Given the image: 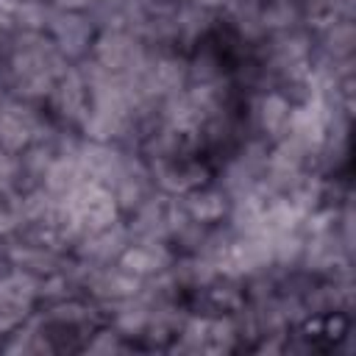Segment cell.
I'll use <instances>...</instances> for the list:
<instances>
[{
    "label": "cell",
    "instance_id": "cell-1",
    "mask_svg": "<svg viewBox=\"0 0 356 356\" xmlns=\"http://www.w3.org/2000/svg\"><path fill=\"white\" fill-rule=\"evenodd\" d=\"M61 200H64V220H67V228H70L72 242L78 236L92 234V231H100V228H106V225H111V222H117L122 217V211H120L111 189L108 186H100V184H92V181L78 184Z\"/></svg>",
    "mask_w": 356,
    "mask_h": 356
},
{
    "label": "cell",
    "instance_id": "cell-2",
    "mask_svg": "<svg viewBox=\"0 0 356 356\" xmlns=\"http://www.w3.org/2000/svg\"><path fill=\"white\" fill-rule=\"evenodd\" d=\"M150 47L145 44L142 36H136L134 31L128 28H103L95 33V42H92V50L89 56L111 75H134L142 61L147 58Z\"/></svg>",
    "mask_w": 356,
    "mask_h": 356
},
{
    "label": "cell",
    "instance_id": "cell-3",
    "mask_svg": "<svg viewBox=\"0 0 356 356\" xmlns=\"http://www.w3.org/2000/svg\"><path fill=\"white\" fill-rule=\"evenodd\" d=\"M289 114H292V103L275 89H261V92H250L242 97L245 134L256 136L267 145L278 142L286 134Z\"/></svg>",
    "mask_w": 356,
    "mask_h": 356
},
{
    "label": "cell",
    "instance_id": "cell-4",
    "mask_svg": "<svg viewBox=\"0 0 356 356\" xmlns=\"http://www.w3.org/2000/svg\"><path fill=\"white\" fill-rule=\"evenodd\" d=\"M44 106L8 97L0 106V153L19 156L44 125Z\"/></svg>",
    "mask_w": 356,
    "mask_h": 356
},
{
    "label": "cell",
    "instance_id": "cell-5",
    "mask_svg": "<svg viewBox=\"0 0 356 356\" xmlns=\"http://www.w3.org/2000/svg\"><path fill=\"white\" fill-rule=\"evenodd\" d=\"M153 186L167 195H184L206 181H211V164L206 156H167L147 161Z\"/></svg>",
    "mask_w": 356,
    "mask_h": 356
},
{
    "label": "cell",
    "instance_id": "cell-6",
    "mask_svg": "<svg viewBox=\"0 0 356 356\" xmlns=\"http://www.w3.org/2000/svg\"><path fill=\"white\" fill-rule=\"evenodd\" d=\"M44 114L58 122L61 128H70V131H78L83 117H86V108H89V92H86V83L83 78L78 75L75 67H70L50 89V95L44 97Z\"/></svg>",
    "mask_w": 356,
    "mask_h": 356
},
{
    "label": "cell",
    "instance_id": "cell-7",
    "mask_svg": "<svg viewBox=\"0 0 356 356\" xmlns=\"http://www.w3.org/2000/svg\"><path fill=\"white\" fill-rule=\"evenodd\" d=\"M44 33H47L50 42L58 47V53H61L70 64H75V61H81V58L89 56L97 28H95V22L89 19V14L53 8Z\"/></svg>",
    "mask_w": 356,
    "mask_h": 356
},
{
    "label": "cell",
    "instance_id": "cell-8",
    "mask_svg": "<svg viewBox=\"0 0 356 356\" xmlns=\"http://www.w3.org/2000/svg\"><path fill=\"white\" fill-rule=\"evenodd\" d=\"M131 231L125 225V220L120 217L117 222L100 228V231H92V234H83L72 242L70 248V256L81 259V261H89V264H117V259L122 256V250L131 245Z\"/></svg>",
    "mask_w": 356,
    "mask_h": 356
},
{
    "label": "cell",
    "instance_id": "cell-9",
    "mask_svg": "<svg viewBox=\"0 0 356 356\" xmlns=\"http://www.w3.org/2000/svg\"><path fill=\"white\" fill-rule=\"evenodd\" d=\"M175 256L178 253L164 239H134L122 250V256L117 259V264L122 270H128L131 275H136V278L145 281V278H153V275L170 270L172 261H175Z\"/></svg>",
    "mask_w": 356,
    "mask_h": 356
},
{
    "label": "cell",
    "instance_id": "cell-10",
    "mask_svg": "<svg viewBox=\"0 0 356 356\" xmlns=\"http://www.w3.org/2000/svg\"><path fill=\"white\" fill-rule=\"evenodd\" d=\"M64 259L67 253L64 250H56L50 245H42V242H31V239H22V236H8V261L14 270H25L36 278H44L56 270L64 267Z\"/></svg>",
    "mask_w": 356,
    "mask_h": 356
},
{
    "label": "cell",
    "instance_id": "cell-11",
    "mask_svg": "<svg viewBox=\"0 0 356 356\" xmlns=\"http://www.w3.org/2000/svg\"><path fill=\"white\" fill-rule=\"evenodd\" d=\"M178 203L186 211V217H192V220H197L203 225L225 222L228 209H231V197L217 181H206V184L178 195Z\"/></svg>",
    "mask_w": 356,
    "mask_h": 356
},
{
    "label": "cell",
    "instance_id": "cell-12",
    "mask_svg": "<svg viewBox=\"0 0 356 356\" xmlns=\"http://www.w3.org/2000/svg\"><path fill=\"white\" fill-rule=\"evenodd\" d=\"M314 53L331 61H353L356 50V25L353 17H342L328 22L325 28L314 31Z\"/></svg>",
    "mask_w": 356,
    "mask_h": 356
},
{
    "label": "cell",
    "instance_id": "cell-13",
    "mask_svg": "<svg viewBox=\"0 0 356 356\" xmlns=\"http://www.w3.org/2000/svg\"><path fill=\"white\" fill-rule=\"evenodd\" d=\"M125 350H134V348L111 323H100L83 342V353H125Z\"/></svg>",
    "mask_w": 356,
    "mask_h": 356
},
{
    "label": "cell",
    "instance_id": "cell-14",
    "mask_svg": "<svg viewBox=\"0 0 356 356\" xmlns=\"http://www.w3.org/2000/svg\"><path fill=\"white\" fill-rule=\"evenodd\" d=\"M19 228V189L0 195V236H11Z\"/></svg>",
    "mask_w": 356,
    "mask_h": 356
},
{
    "label": "cell",
    "instance_id": "cell-15",
    "mask_svg": "<svg viewBox=\"0 0 356 356\" xmlns=\"http://www.w3.org/2000/svg\"><path fill=\"white\" fill-rule=\"evenodd\" d=\"M19 189V159L11 153H0V195Z\"/></svg>",
    "mask_w": 356,
    "mask_h": 356
}]
</instances>
